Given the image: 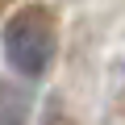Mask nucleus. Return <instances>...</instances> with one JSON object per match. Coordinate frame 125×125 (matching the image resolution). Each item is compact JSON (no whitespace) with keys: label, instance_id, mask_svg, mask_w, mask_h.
Masks as SVG:
<instances>
[{"label":"nucleus","instance_id":"1","mask_svg":"<svg viewBox=\"0 0 125 125\" xmlns=\"http://www.w3.org/2000/svg\"><path fill=\"white\" fill-rule=\"evenodd\" d=\"M54 50H58V29H54L50 9H42V4L13 13L4 21V29H0V54L21 79L46 75L54 62Z\"/></svg>","mask_w":125,"mask_h":125},{"label":"nucleus","instance_id":"2","mask_svg":"<svg viewBox=\"0 0 125 125\" xmlns=\"http://www.w3.org/2000/svg\"><path fill=\"white\" fill-rule=\"evenodd\" d=\"M29 121V92L0 79V125H25Z\"/></svg>","mask_w":125,"mask_h":125}]
</instances>
